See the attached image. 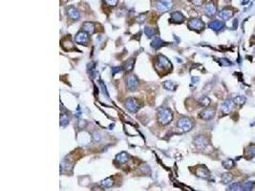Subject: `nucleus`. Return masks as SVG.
<instances>
[{"mask_svg":"<svg viewBox=\"0 0 255 191\" xmlns=\"http://www.w3.org/2000/svg\"><path fill=\"white\" fill-rule=\"evenodd\" d=\"M158 118H159L160 123H161L162 125H167L172 121L173 114L169 109L162 108V109H160L159 113H158Z\"/></svg>","mask_w":255,"mask_h":191,"instance_id":"nucleus-1","label":"nucleus"},{"mask_svg":"<svg viewBox=\"0 0 255 191\" xmlns=\"http://www.w3.org/2000/svg\"><path fill=\"white\" fill-rule=\"evenodd\" d=\"M177 126L183 132H188L194 127V122H193L189 118L184 117V118H181L180 120L178 121Z\"/></svg>","mask_w":255,"mask_h":191,"instance_id":"nucleus-2","label":"nucleus"},{"mask_svg":"<svg viewBox=\"0 0 255 191\" xmlns=\"http://www.w3.org/2000/svg\"><path fill=\"white\" fill-rule=\"evenodd\" d=\"M155 7L162 13L168 12L173 8V0H159L155 3Z\"/></svg>","mask_w":255,"mask_h":191,"instance_id":"nucleus-3","label":"nucleus"},{"mask_svg":"<svg viewBox=\"0 0 255 191\" xmlns=\"http://www.w3.org/2000/svg\"><path fill=\"white\" fill-rule=\"evenodd\" d=\"M155 67H156V69H158V68L160 67V69L161 70H168V69L171 70L172 69V64H171V62L166 58L165 56L160 55L158 56V58H157V61L155 63Z\"/></svg>","mask_w":255,"mask_h":191,"instance_id":"nucleus-4","label":"nucleus"},{"mask_svg":"<svg viewBox=\"0 0 255 191\" xmlns=\"http://www.w3.org/2000/svg\"><path fill=\"white\" fill-rule=\"evenodd\" d=\"M187 25H188V28L190 29V30L196 31V32H201L205 29V23H203V20L199 19V18L190 19L188 21Z\"/></svg>","mask_w":255,"mask_h":191,"instance_id":"nucleus-5","label":"nucleus"},{"mask_svg":"<svg viewBox=\"0 0 255 191\" xmlns=\"http://www.w3.org/2000/svg\"><path fill=\"white\" fill-rule=\"evenodd\" d=\"M124 105H125L126 109L131 113H136L137 111L139 110V108H140L139 101H138V100L136 99H134V98L127 99Z\"/></svg>","mask_w":255,"mask_h":191,"instance_id":"nucleus-6","label":"nucleus"},{"mask_svg":"<svg viewBox=\"0 0 255 191\" xmlns=\"http://www.w3.org/2000/svg\"><path fill=\"white\" fill-rule=\"evenodd\" d=\"M75 40L76 43H78V44L86 45L87 42L89 41V35H88V33H86L85 31H81L76 34Z\"/></svg>","mask_w":255,"mask_h":191,"instance_id":"nucleus-7","label":"nucleus"},{"mask_svg":"<svg viewBox=\"0 0 255 191\" xmlns=\"http://www.w3.org/2000/svg\"><path fill=\"white\" fill-rule=\"evenodd\" d=\"M215 108L214 107H209V108H206L203 111V112L199 115V117L202 118V120H205V121H210L212 120L215 116Z\"/></svg>","mask_w":255,"mask_h":191,"instance_id":"nucleus-8","label":"nucleus"},{"mask_svg":"<svg viewBox=\"0 0 255 191\" xmlns=\"http://www.w3.org/2000/svg\"><path fill=\"white\" fill-rule=\"evenodd\" d=\"M126 84L130 91H135L138 88V78L136 75H130L126 79Z\"/></svg>","mask_w":255,"mask_h":191,"instance_id":"nucleus-9","label":"nucleus"},{"mask_svg":"<svg viewBox=\"0 0 255 191\" xmlns=\"http://www.w3.org/2000/svg\"><path fill=\"white\" fill-rule=\"evenodd\" d=\"M194 143L199 149H203V148H206L207 144H208V140H207V139L205 136H198L195 138Z\"/></svg>","mask_w":255,"mask_h":191,"instance_id":"nucleus-10","label":"nucleus"},{"mask_svg":"<svg viewBox=\"0 0 255 191\" xmlns=\"http://www.w3.org/2000/svg\"><path fill=\"white\" fill-rule=\"evenodd\" d=\"M234 101L233 99H227L222 103V106H221V109L223 111L224 114H228L231 112V110L233 109L234 107Z\"/></svg>","mask_w":255,"mask_h":191,"instance_id":"nucleus-11","label":"nucleus"},{"mask_svg":"<svg viewBox=\"0 0 255 191\" xmlns=\"http://www.w3.org/2000/svg\"><path fill=\"white\" fill-rule=\"evenodd\" d=\"M170 21L172 23L181 24L184 21V16L181 12H174L170 16Z\"/></svg>","mask_w":255,"mask_h":191,"instance_id":"nucleus-12","label":"nucleus"},{"mask_svg":"<svg viewBox=\"0 0 255 191\" xmlns=\"http://www.w3.org/2000/svg\"><path fill=\"white\" fill-rule=\"evenodd\" d=\"M216 12H217V7H216V5H215L213 2L207 3L206 6V8H205V13H206V16L211 17V16H215V14H216Z\"/></svg>","mask_w":255,"mask_h":191,"instance_id":"nucleus-13","label":"nucleus"},{"mask_svg":"<svg viewBox=\"0 0 255 191\" xmlns=\"http://www.w3.org/2000/svg\"><path fill=\"white\" fill-rule=\"evenodd\" d=\"M67 14L73 20H78L79 17H81V13H79L78 10L76 9L75 7H70V8L67 10Z\"/></svg>","mask_w":255,"mask_h":191,"instance_id":"nucleus-14","label":"nucleus"},{"mask_svg":"<svg viewBox=\"0 0 255 191\" xmlns=\"http://www.w3.org/2000/svg\"><path fill=\"white\" fill-rule=\"evenodd\" d=\"M208 27L211 29V30H213L215 32H218L223 29L224 27V23L222 22V21H219V20H214V21H211V22L208 24Z\"/></svg>","mask_w":255,"mask_h":191,"instance_id":"nucleus-15","label":"nucleus"},{"mask_svg":"<svg viewBox=\"0 0 255 191\" xmlns=\"http://www.w3.org/2000/svg\"><path fill=\"white\" fill-rule=\"evenodd\" d=\"M219 16L224 20H228L233 16V12L230 9H224L219 13Z\"/></svg>","mask_w":255,"mask_h":191,"instance_id":"nucleus-16","label":"nucleus"},{"mask_svg":"<svg viewBox=\"0 0 255 191\" xmlns=\"http://www.w3.org/2000/svg\"><path fill=\"white\" fill-rule=\"evenodd\" d=\"M129 160V155L126 152H121L116 156V161L119 164H124Z\"/></svg>","mask_w":255,"mask_h":191,"instance_id":"nucleus-17","label":"nucleus"},{"mask_svg":"<svg viewBox=\"0 0 255 191\" xmlns=\"http://www.w3.org/2000/svg\"><path fill=\"white\" fill-rule=\"evenodd\" d=\"M196 175L198 176L200 178H207L209 176V172L208 170L205 167V166H202V167H199L196 171Z\"/></svg>","mask_w":255,"mask_h":191,"instance_id":"nucleus-18","label":"nucleus"},{"mask_svg":"<svg viewBox=\"0 0 255 191\" xmlns=\"http://www.w3.org/2000/svg\"><path fill=\"white\" fill-rule=\"evenodd\" d=\"M83 31L89 35H93L95 33V25L92 22H84L83 23Z\"/></svg>","mask_w":255,"mask_h":191,"instance_id":"nucleus-19","label":"nucleus"},{"mask_svg":"<svg viewBox=\"0 0 255 191\" xmlns=\"http://www.w3.org/2000/svg\"><path fill=\"white\" fill-rule=\"evenodd\" d=\"M165 41L162 40V39L159 38V37L154 38V39H153V41L151 42V46L154 49H159V48H161V47L165 46Z\"/></svg>","mask_w":255,"mask_h":191,"instance_id":"nucleus-20","label":"nucleus"},{"mask_svg":"<svg viewBox=\"0 0 255 191\" xmlns=\"http://www.w3.org/2000/svg\"><path fill=\"white\" fill-rule=\"evenodd\" d=\"M70 122V118H69V115L67 113H62L60 115V126L65 127L67 126Z\"/></svg>","mask_w":255,"mask_h":191,"instance_id":"nucleus-21","label":"nucleus"},{"mask_svg":"<svg viewBox=\"0 0 255 191\" xmlns=\"http://www.w3.org/2000/svg\"><path fill=\"white\" fill-rule=\"evenodd\" d=\"M100 185L103 188H111V187L114 185V180L112 178H107L103 180V181H101Z\"/></svg>","mask_w":255,"mask_h":191,"instance_id":"nucleus-22","label":"nucleus"},{"mask_svg":"<svg viewBox=\"0 0 255 191\" xmlns=\"http://www.w3.org/2000/svg\"><path fill=\"white\" fill-rule=\"evenodd\" d=\"M134 65H135V60L134 59H129L124 63V65H123V69H124V71L127 72V73H129V72H131L133 70Z\"/></svg>","mask_w":255,"mask_h":191,"instance_id":"nucleus-23","label":"nucleus"},{"mask_svg":"<svg viewBox=\"0 0 255 191\" xmlns=\"http://www.w3.org/2000/svg\"><path fill=\"white\" fill-rule=\"evenodd\" d=\"M233 101H234V103L236 104V105L241 106V105H244V104L246 103L247 99H246V97H244V96H237V97H235V98L233 99Z\"/></svg>","mask_w":255,"mask_h":191,"instance_id":"nucleus-24","label":"nucleus"},{"mask_svg":"<svg viewBox=\"0 0 255 191\" xmlns=\"http://www.w3.org/2000/svg\"><path fill=\"white\" fill-rule=\"evenodd\" d=\"M246 155L247 158H252L255 156V144H250L246 150Z\"/></svg>","mask_w":255,"mask_h":191,"instance_id":"nucleus-25","label":"nucleus"},{"mask_svg":"<svg viewBox=\"0 0 255 191\" xmlns=\"http://www.w3.org/2000/svg\"><path fill=\"white\" fill-rule=\"evenodd\" d=\"M223 166L225 169H231L235 166V163H234V161L231 160V159H227V160L223 161Z\"/></svg>","mask_w":255,"mask_h":191,"instance_id":"nucleus-26","label":"nucleus"},{"mask_svg":"<svg viewBox=\"0 0 255 191\" xmlns=\"http://www.w3.org/2000/svg\"><path fill=\"white\" fill-rule=\"evenodd\" d=\"M232 175L229 174V173H225V174H223V176H222V183H229L231 181H232Z\"/></svg>","mask_w":255,"mask_h":191,"instance_id":"nucleus-27","label":"nucleus"},{"mask_svg":"<svg viewBox=\"0 0 255 191\" xmlns=\"http://www.w3.org/2000/svg\"><path fill=\"white\" fill-rule=\"evenodd\" d=\"M199 103L201 104L202 106L207 107V106H209V105H210V99H209V98H208V97H206V96H203V97H202L201 99H200V100H199Z\"/></svg>","mask_w":255,"mask_h":191,"instance_id":"nucleus-28","label":"nucleus"},{"mask_svg":"<svg viewBox=\"0 0 255 191\" xmlns=\"http://www.w3.org/2000/svg\"><path fill=\"white\" fill-rule=\"evenodd\" d=\"M163 87L167 90H170V91H174L175 88H176V85L173 81L171 80H167L165 82H163Z\"/></svg>","mask_w":255,"mask_h":191,"instance_id":"nucleus-29","label":"nucleus"},{"mask_svg":"<svg viewBox=\"0 0 255 191\" xmlns=\"http://www.w3.org/2000/svg\"><path fill=\"white\" fill-rule=\"evenodd\" d=\"M228 190H232V191H241V190H243L242 183H232V185L228 187Z\"/></svg>","mask_w":255,"mask_h":191,"instance_id":"nucleus-30","label":"nucleus"},{"mask_svg":"<svg viewBox=\"0 0 255 191\" xmlns=\"http://www.w3.org/2000/svg\"><path fill=\"white\" fill-rule=\"evenodd\" d=\"M217 61L221 66H231L232 65V62H230V61L227 58H219V59H217Z\"/></svg>","mask_w":255,"mask_h":191,"instance_id":"nucleus-31","label":"nucleus"},{"mask_svg":"<svg viewBox=\"0 0 255 191\" xmlns=\"http://www.w3.org/2000/svg\"><path fill=\"white\" fill-rule=\"evenodd\" d=\"M144 33H145V35H146L148 37H152L153 35H155V30L153 28H151V27H145Z\"/></svg>","mask_w":255,"mask_h":191,"instance_id":"nucleus-32","label":"nucleus"},{"mask_svg":"<svg viewBox=\"0 0 255 191\" xmlns=\"http://www.w3.org/2000/svg\"><path fill=\"white\" fill-rule=\"evenodd\" d=\"M242 187H243V190L245 191H249L253 188V183L251 182H247V183H242Z\"/></svg>","mask_w":255,"mask_h":191,"instance_id":"nucleus-33","label":"nucleus"},{"mask_svg":"<svg viewBox=\"0 0 255 191\" xmlns=\"http://www.w3.org/2000/svg\"><path fill=\"white\" fill-rule=\"evenodd\" d=\"M100 90H101V91H102V93L104 94V96L106 97V98H109V96H108V92H107V90H106V86H105V84L103 83L102 81H100Z\"/></svg>","mask_w":255,"mask_h":191,"instance_id":"nucleus-34","label":"nucleus"},{"mask_svg":"<svg viewBox=\"0 0 255 191\" xmlns=\"http://www.w3.org/2000/svg\"><path fill=\"white\" fill-rule=\"evenodd\" d=\"M101 138V135L99 131H95L94 134H93V139L96 140V142H100V140Z\"/></svg>","mask_w":255,"mask_h":191,"instance_id":"nucleus-35","label":"nucleus"},{"mask_svg":"<svg viewBox=\"0 0 255 191\" xmlns=\"http://www.w3.org/2000/svg\"><path fill=\"white\" fill-rule=\"evenodd\" d=\"M104 2L109 6H116L118 4L119 0H104Z\"/></svg>","mask_w":255,"mask_h":191,"instance_id":"nucleus-36","label":"nucleus"},{"mask_svg":"<svg viewBox=\"0 0 255 191\" xmlns=\"http://www.w3.org/2000/svg\"><path fill=\"white\" fill-rule=\"evenodd\" d=\"M190 1L196 6H201V5H203V0H190Z\"/></svg>","mask_w":255,"mask_h":191,"instance_id":"nucleus-37","label":"nucleus"},{"mask_svg":"<svg viewBox=\"0 0 255 191\" xmlns=\"http://www.w3.org/2000/svg\"><path fill=\"white\" fill-rule=\"evenodd\" d=\"M121 70H122V68L121 67H114L112 69V72H113V74H118V73H119V72H121Z\"/></svg>","mask_w":255,"mask_h":191,"instance_id":"nucleus-38","label":"nucleus"},{"mask_svg":"<svg viewBox=\"0 0 255 191\" xmlns=\"http://www.w3.org/2000/svg\"><path fill=\"white\" fill-rule=\"evenodd\" d=\"M191 79H192V84H193V85H195L196 83H198L199 80H200V78H199L198 77H193Z\"/></svg>","mask_w":255,"mask_h":191,"instance_id":"nucleus-39","label":"nucleus"},{"mask_svg":"<svg viewBox=\"0 0 255 191\" xmlns=\"http://www.w3.org/2000/svg\"><path fill=\"white\" fill-rule=\"evenodd\" d=\"M233 28H234V29L237 28V19H235L234 22H233Z\"/></svg>","mask_w":255,"mask_h":191,"instance_id":"nucleus-40","label":"nucleus"},{"mask_svg":"<svg viewBox=\"0 0 255 191\" xmlns=\"http://www.w3.org/2000/svg\"><path fill=\"white\" fill-rule=\"evenodd\" d=\"M247 2H249V0H243V1H242V5H246Z\"/></svg>","mask_w":255,"mask_h":191,"instance_id":"nucleus-41","label":"nucleus"}]
</instances>
